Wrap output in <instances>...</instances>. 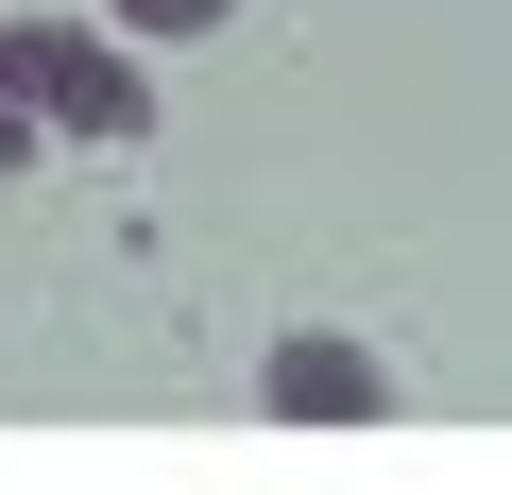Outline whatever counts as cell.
<instances>
[{"label":"cell","instance_id":"obj_2","mask_svg":"<svg viewBox=\"0 0 512 495\" xmlns=\"http://www.w3.org/2000/svg\"><path fill=\"white\" fill-rule=\"evenodd\" d=\"M256 410H274V427H393V359L342 342V325H308V342L256 359Z\"/></svg>","mask_w":512,"mask_h":495},{"label":"cell","instance_id":"obj_4","mask_svg":"<svg viewBox=\"0 0 512 495\" xmlns=\"http://www.w3.org/2000/svg\"><path fill=\"white\" fill-rule=\"evenodd\" d=\"M35 154H52V137H35V103H18V86H0V171H35Z\"/></svg>","mask_w":512,"mask_h":495},{"label":"cell","instance_id":"obj_3","mask_svg":"<svg viewBox=\"0 0 512 495\" xmlns=\"http://www.w3.org/2000/svg\"><path fill=\"white\" fill-rule=\"evenodd\" d=\"M103 18H120V35H222L239 0H103Z\"/></svg>","mask_w":512,"mask_h":495},{"label":"cell","instance_id":"obj_1","mask_svg":"<svg viewBox=\"0 0 512 495\" xmlns=\"http://www.w3.org/2000/svg\"><path fill=\"white\" fill-rule=\"evenodd\" d=\"M0 86L35 103V137H154V69L120 35H69V18H0Z\"/></svg>","mask_w":512,"mask_h":495}]
</instances>
